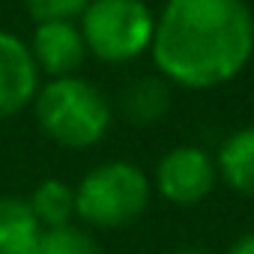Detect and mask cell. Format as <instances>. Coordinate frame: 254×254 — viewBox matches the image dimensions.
<instances>
[{
	"mask_svg": "<svg viewBox=\"0 0 254 254\" xmlns=\"http://www.w3.org/2000/svg\"><path fill=\"white\" fill-rule=\"evenodd\" d=\"M36 254H102V245L93 236V230L72 221V224L42 230Z\"/></svg>",
	"mask_w": 254,
	"mask_h": 254,
	"instance_id": "12",
	"label": "cell"
},
{
	"mask_svg": "<svg viewBox=\"0 0 254 254\" xmlns=\"http://www.w3.org/2000/svg\"><path fill=\"white\" fill-rule=\"evenodd\" d=\"M30 111L39 132L63 150H93L114 126V102L84 75L45 78Z\"/></svg>",
	"mask_w": 254,
	"mask_h": 254,
	"instance_id": "2",
	"label": "cell"
},
{
	"mask_svg": "<svg viewBox=\"0 0 254 254\" xmlns=\"http://www.w3.org/2000/svg\"><path fill=\"white\" fill-rule=\"evenodd\" d=\"M42 75L30 57L27 39L0 30V123L18 117L36 99Z\"/></svg>",
	"mask_w": 254,
	"mask_h": 254,
	"instance_id": "7",
	"label": "cell"
},
{
	"mask_svg": "<svg viewBox=\"0 0 254 254\" xmlns=\"http://www.w3.org/2000/svg\"><path fill=\"white\" fill-rule=\"evenodd\" d=\"M150 180L153 194H159L165 203L191 209L203 203L218 186L215 156L200 144H177L168 153H162Z\"/></svg>",
	"mask_w": 254,
	"mask_h": 254,
	"instance_id": "5",
	"label": "cell"
},
{
	"mask_svg": "<svg viewBox=\"0 0 254 254\" xmlns=\"http://www.w3.org/2000/svg\"><path fill=\"white\" fill-rule=\"evenodd\" d=\"M174 254H212V251H206V248H200V245H186V248H180V251H174Z\"/></svg>",
	"mask_w": 254,
	"mask_h": 254,
	"instance_id": "15",
	"label": "cell"
},
{
	"mask_svg": "<svg viewBox=\"0 0 254 254\" xmlns=\"http://www.w3.org/2000/svg\"><path fill=\"white\" fill-rule=\"evenodd\" d=\"M30 57L45 78H66L81 75V66L87 63V42L81 36L78 18H51V21H33V33L27 39Z\"/></svg>",
	"mask_w": 254,
	"mask_h": 254,
	"instance_id": "6",
	"label": "cell"
},
{
	"mask_svg": "<svg viewBox=\"0 0 254 254\" xmlns=\"http://www.w3.org/2000/svg\"><path fill=\"white\" fill-rule=\"evenodd\" d=\"M174 105V87L156 72V75H138L120 93V111L135 126H156L171 114Z\"/></svg>",
	"mask_w": 254,
	"mask_h": 254,
	"instance_id": "9",
	"label": "cell"
},
{
	"mask_svg": "<svg viewBox=\"0 0 254 254\" xmlns=\"http://www.w3.org/2000/svg\"><path fill=\"white\" fill-rule=\"evenodd\" d=\"M42 227L27 197L0 194V254H36Z\"/></svg>",
	"mask_w": 254,
	"mask_h": 254,
	"instance_id": "10",
	"label": "cell"
},
{
	"mask_svg": "<svg viewBox=\"0 0 254 254\" xmlns=\"http://www.w3.org/2000/svg\"><path fill=\"white\" fill-rule=\"evenodd\" d=\"M90 0H21V6L33 21H51V18H78Z\"/></svg>",
	"mask_w": 254,
	"mask_h": 254,
	"instance_id": "13",
	"label": "cell"
},
{
	"mask_svg": "<svg viewBox=\"0 0 254 254\" xmlns=\"http://www.w3.org/2000/svg\"><path fill=\"white\" fill-rule=\"evenodd\" d=\"M224 254H254V230L239 233V236L227 245V251H224Z\"/></svg>",
	"mask_w": 254,
	"mask_h": 254,
	"instance_id": "14",
	"label": "cell"
},
{
	"mask_svg": "<svg viewBox=\"0 0 254 254\" xmlns=\"http://www.w3.org/2000/svg\"><path fill=\"white\" fill-rule=\"evenodd\" d=\"M27 203L42 230L75 221V186L60 177L39 180L33 186V191L27 194Z\"/></svg>",
	"mask_w": 254,
	"mask_h": 254,
	"instance_id": "11",
	"label": "cell"
},
{
	"mask_svg": "<svg viewBox=\"0 0 254 254\" xmlns=\"http://www.w3.org/2000/svg\"><path fill=\"white\" fill-rule=\"evenodd\" d=\"M150 200L153 180L141 165L129 159L99 162L75 183V221L87 230H120L135 224Z\"/></svg>",
	"mask_w": 254,
	"mask_h": 254,
	"instance_id": "3",
	"label": "cell"
},
{
	"mask_svg": "<svg viewBox=\"0 0 254 254\" xmlns=\"http://www.w3.org/2000/svg\"><path fill=\"white\" fill-rule=\"evenodd\" d=\"M251 66H254V60H251Z\"/></svg>",
	"mask_w": 254,
	"mask_h": 254,
	"instance_id": "16",
	"label": "cell"
},
{
	"mask_svg": "<svg viewBox=\"0 0 254 254\" xmlns=\"http://www.w3.org/2000/svg\"><path fill=\"white\" fill-rule=\"evenodd\" d=\"M78 27L93 60L123 66L150 54L156 12L147 0H90L78 15Z\"/></svg>",
	"mask_w": 254,
	"mask_h": 254,
	"instance_id": "4",
	"label": "cell"
},
{
	"mask_svg": "<svg viewBox=\"0 0 254 254\" xmlns=\"http://www.w3.org/2000/svg\"><path fill=\"white\" fill-rule=\"evenodd\" d=\"M150 60L171 87L218 90L254 60V12L245 0H165Z\"/></svg>",
	"mask_w": 254,
	"mask_h": 254,
	"instance_id": "1",
	"label": "cell"
},
{
	"mask_svg": "<svg viewBox=\"0 0 254 254\" xmlns=\"http://www.w3.org/2000/svg\"><path fill=\"white\" fill-rule=\"evenodd\" d=\"M212 156H215L218 183L254 200V123L227 132Z\"/></svg>",
	"mask_w": 254,
	"mask_h": 254,
	"instance_id": "8",
	"label": "cell"
}]
</instances>
